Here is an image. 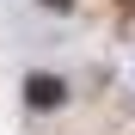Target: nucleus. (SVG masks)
I'll use <instances>...</instances> for the list:
<instances>
[{
  "mask_svg": "<svg viewBox=\"0 0 135 135\" xmlns=\"http://www.w3.org/2000/svg\"><path fill=\"white\" fill-rule=\"evenodd\" d=\"M68 98H74V86H68V74H55V68H31V74L18 80L25 117H55V110H68Z\"/></svg>",
  "mask_w": 135,
  "mask_h": 135,
  "instance_id": "f257e3e1",
  "label": "nucleus"
},
{
  "mask_svg": "<svg viewBox=\"0 0 135 135\" xmlns=\"http://www.w3.org/2000/svg\"><path fill=\"white\" fill-rule=\"evenodd\" d=\"M37 6L49 12V18H74V0H37Z\"/></svg>",
  "mask_w": 135,
  "mask_h": 135,
  "instance_id": "f03ea898",
  "label": "nucleus"
}]
</instances>
